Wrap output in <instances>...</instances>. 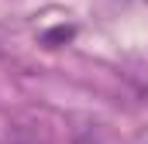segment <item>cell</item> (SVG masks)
<instances>
[{"instance_id":"cell-1","label":"cell","mask_w":148,"mask_h":144,"mask_svg":"<svg viewBox=\"0 0 148 144\" xmlns=\"http://www.w3.org/2000/svg\"><path fill=\"white\" fill-rule=\"evenodd\" d=\"M73 35H76V28H55V31H48V35H45V41H48V45H52V41H62V38L69 41Z\"/></svg>"}]
</instances>
